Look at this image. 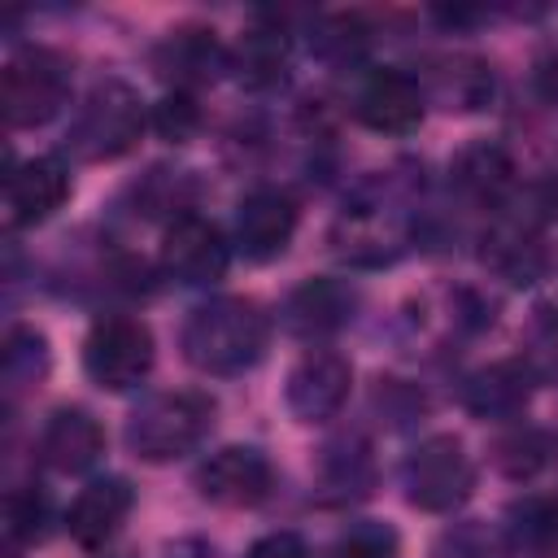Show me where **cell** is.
I'll return each instance as SVG.
<instances>
[{
	"label": "cell",
	"instance_id": "6da1fadb",
	"mask_svg": "<svg viewBox=\"0 0 558 558\" xmlns=\"http://www.w3.org/2000/svg\"><path fill=\"white\" fill-rule=\"evenodd\" d=\"M270 323L257 301L209 296L183 323V357L205 375H240L266 353Z\"/></svg>",
	"mask_w": 558,
	"mask_h": 558
},
{
	"label": "cell",
	"instance_id": "7a4b0ae2",
	"mask_svg": "<svg viewBox=\"0 0 558 558\" xmlns=\"http://www.w3.org/2000/svg\"><path fill=\"white\" fill-rule=\"evenodd\" d=\"M144 126H148V109L140 92L122 78H100L74 109L65 148L78 161H118L140 144Z\"/></svg>",
	"mask_w": 558,
	"mask_h": 558
},
{
	"label": "cell",
	"instance_id": "3957f363",
	"mask_svg": "<svg viewBox=\"0 0 558 558\" xmlns=\"http://www.w3.org/2000/svg\"><path fill=\"white\" fill-rule=\"evenodd\" d=\"M214 427V401L205 392H153L126 418V445L144 462H174L192 453Z\"/></svg>",
	"mask_w": 558,
	"mask_h": 558
},
{
	"label": "cell",
	"instance_id": "277c9868",
	"mask_svg": "<svg viewBox=\"0 0 558 558\" xmlns=\"http://www.w3.org/2000/svg\"><path fill=\"white\" fill-rule=\"evenodd\" d=\"M70 100V70L52 48H17L0 70V105L13 131L52 122Z\"/></svg>",
	"mask_w": 558,
	"mask_h": 558
},
{
	"label": "cell",
	"instance_id": "5b68a950",
	"mask_svg": "<svg viewBox=\"0 0 558 558\" xmlns=\"http://www.w3.org/2000/svg\"><path fill=\"white\" fill-rule=\"evenodd\" d=\"M401 488H405L410 506H418L427 514H449L471 497L475 462H471V453L462 449L458 436L436 432V436H427L410 449V458L401 466Z\"/></svg>",
	"mask_w": 558,
	"mask_h": 558
},
{
	"label": "cell",
	"instance_id": "8992f818",
	"mask_svg": "<svg viewBox=\"0 0 558 558\" xmlns=\"http://www.w3.org/2000/svg\"><path fill=\"white\" fill-rule=\"evenodd\" d=\"M83 371L105 392H126L153 371V331L144 318L105 314L83 340Z\"/></svg>",
	"mask_w": 558,
	"mask_h": 558
},
{
	"label": "cell",
	"instance_id": "52a82bcc",
	"mask_svg": "<svg viewBox=\"0 0 558 558\" xmlns=\"http://www.w3.org/2000/svg\"><path fill=\"white\" fill-rule=\"evenodd\" d=\"M270 484H275V471H270L266 453L253 445H227L196 466V493L222 510L262 506L270 497Z\"/></svg>",
	"mask_w": 558,
	"mask_h": 558
},
{
	"label": "cell",
	"instance_id": "ba28073f",
	"mask_svg": "<svg viewBox=\"0 0 558 558\" xmlns=\"http://www.w3.org/2000/svg\"><path fill=\"white\" fill-rule=\"evenodd\" d=\"M227 262H231L227 235L201 214H179L161 231V270L187 288L218 283L227 275Z\"/></svg>",
	"mask_w": 558,
	"mask_h": 558
},
{
	"label": "cell",
	"instance_id": "9c48e42d",
	"mask_svg": "<svg viewBox=\"0 0 558 558\" xmlns=\"http://www.w3.org/2000/svg\"><path fill=\"white\" fill-rule=\"evenodd\" d=\"M423 109H427L423 83L414 74L397 70V65L371 70L357 83V96H353L357 122L371 126V131H379V135H410L423 122Z\"/></svg>",
	"mask_w": 558,
	"mask_h": 558
},
{
	"label": "cell",
	"instance_id": "30bf717a",
	"mask_svg": "<svg viewBox=\"0 0 558 558\" xmlns=\"http://www.w3.org/2000/svg\"><path fill=\"white\" fill-rule=\"evenodd\" d=\"M353 388V366L349 357H340L336 349H310L283 384V401L301 423H327L331 414H340V405L349 401Z\"/></svg>",
	"mask_w": 558,
	"mask_h": 558
},
{
	"label": "cell",
	"instance_id": "8fae6325",
	"mask_svg": "<svg viewBox=\"0 0 558 558\" xmlns=\"http://www.w3.org/2000/svg\"><path fill=\"white\" fill-rule=\"evenodd\" d=\"M70 170L61 157H31L4 179V218L13 231L48 222L70 201Z\"/></svg>",
	"mask_w": 558,
	"mask_h": 558
},
{
	"label": "cell",
	"instance_id": "7c38bea8",
	"mask_svg": "<svg viewBox=\"0 0 558 558\" xmlns=\"http://www.w3.org/2000/svg\"><path fill=\"white\" fill-rule=\"evenodd\" d=\"M296 235V201L283 187H253L235 205V248L248 262L279 257Z\"/></svg>",
	"mask_w": 558,
	"mask_h": 558
},
{
	"label": "cell",
	"instance_id": "4fadbf2b",
	"mask_svg": "<svg viewBox=\"0 0 558 558\" xmlns=\"http://www.w3.org/2000/svg\"><path fill=\"white\" fill-rule=\"evenodd\" d=\"M131 506H135V493H131V484H126L122 475L92 480V484L78 488V497L70 501V510H65V532H70V541L83 545V549H105V545L118 536V527L126 523Z\"/></svg>",
	"mask_w": 558,
	"mask_h": 558
},
{
	"label": "cell",
	"instance_id": "5bb4252c",
	"mask_svg": "<svg viewBox=\"0 0 558 558\" xmlns=\"http://www.w3.org/2000/svg\"><path fill=\"white\" fill-rule=\"evenodd\" d=\"M105 453V427L78 410V405H65V410H52L44 432H39V462L57 475H83L87 466H96Z\"/></svg>",
	"mask_w": 558,
	"mask_h": 558
},
{
	"label": "cell",
	"instance_id": "9a60e30c",
	"mask_svg": "<svg viewBox=\"0 0 558 558\" xmlns=\"http://www.w3.org/2000/svg\"><path fill=\"white\" fill-rule=\"evenodd\" d=\"M536 392V371L523 357H501L480 366L462 384V405L475 418H514Z\"/></svg>",
	"mask_w": 558,
	"mask_h": 558
},
{
	"label": "cell",
	"instance_id": "2e32d148",
	"mask_svg": "<svg viewBox=\"0 0 558 558\" xmlns=\"http://www.w3.org/2000/svg\"><path fill=\"white\" fill-rule=\"evenodd\" d=\"M157 74L174 83V92H192L201 83H214L218 70L231 65V52H222V44L214 39V31L201 26H179L166 35V44L153 57Z\"/></svg>",
	"mask_w": 558,
	"mask_h": 558
},
{
	"label": "cell",
	"instance_id": "e0dca14e",
	"mask_svg": "<svg viewBox=\"0 0 558 558\" xmlns=\"http://www.w3.org/2000/svg\"><path fill=\"white\" fill-rule=\"evenodd\" d=\"M484 266L497 270L506 283H532L545 266V248L532 222L519 218H497L484 231Z\"/></svg>",
	"mask_w": 558,
	"mask_h": 558
},
{
	"label": "cell",
	"instance_id": "ac0fdd59",
	"mask_svg": "<svg viewBox=\"0 0 558 558\" xmlns=\"http://www.w3.org/2000/svg\"><path fill=\"white\" fill-rule=\"evenodd\" d=\"M231 70H235V78H240L244 87H253V92L275 87V83L283 78V70H288V35H283V26L257 17V22L240 35V44H235V52H231Z\"/></svg>",
	"mask_w": 558,
	"mask_h": 558
},
{
	"label": "cell",
	"instance_id": "d6986e66",
	"mask_svg": "<svg viewBox=\"0 0 558 558\" xmlns=\"http://www.w3.org/2000/svg\"><path fill=\"white\" fill-rule=\"evenodd\" d=\"M349 314H353V288H344L336 279H310L288 301V327L296 336H327V331L344 327Z\"/></svg>",
	"mask_w": 558,
	"mask_h": 558
},
{
	"label": "cell",
	"instance_id": "ffe728a7",
	"mask_svg": "<svg viewBox=\"0 0 558 558\" xmlns=\"http://www.w3.org/2000/svg\"><path fill=\"white\" fill-rule=\"evenodd\" d=\"M449 174H453V183H458L466 196L497 205V201L506 196L514 170H510V157H506L497 144H471V148L458 153V161H453Z\"/></svg>",
	"mask_w": 558,
	"mask_h": 558
},
{
	"label": "cell",
	"instance_id": "44dd1931",
	"mask_svg": "<svg viewBox=\"0 0 558 558\" xmlns=\"http://www.w3.org/2000/svg\"><path fill=\"white\" fill-rule=\"evenodd\" d=\"M432 558H510V536L484 519H462L436 536Z\"/></svg>",
	"mask_w": 558,
	"mask_h": 558
},
{
	"label": "cell",
	"instance_id": "7402d4cb",
	"mask_svg": "<svg viewBox=\"0 0 558 558\" xmlns=\"http://www.w3.org/2000/svg\"><path fill=\"white\" fill-rule=\"evenodd\" d=\"M48 375V340L35 327H13L4 340V388L17 397L22 388L39 384Z\"/></svg>",
	"mask_w": 558,
	"mask_h": 558
},
{
	"label": "cell",
	"instance_id": "603a6c76",
	"mask_svg": "<svg viewBox=\"0 0 558 558\" xmlns=\"http://www.w3.org/2000/svg\"><path fill=\"white\" fill-rule=\"evenodd\" d=\"M52 523V501L39 484H17L4 501V532L13 545H35L48 536Z\"/></svg>",
	"mask_w": 558,
	"mask_h": 558
},
{
	"label": "cell",
	"instance_id": "cb8c5ba5",
	"mask_svg": "<svg viewBox=\"0 0 558 558\" xmlns=\"http://www.w3.org/2000/svg\"><path fill=\"white\" fill-rule=\"evenodd\" d=\"M436 96L449 109H480L493 96V74L484 70V61L471 57H453L445 61V70L436 74Z\"/></svg>",
	"mask_w": 558,
	"mask_h": 558
},
{
	"label": "cell",
	"instance_id": "d4e9b609",
	"mask_svg": "<svg viewBox=\"0 0 558 558\" xmlns=\"http://www.w3.org/2000/svg\"><path fill=\"white\" fill-rule=\"evenodd\" d=\"M510 545H527V549H545L558 541V501L549 497H527L510 510Z\"/></svg>",
	"mask_w": 558,
	"mask_h": 558
},
{
	"label": "cell",
	"instance_id": "484cf974",
	"mask_svg": "<svg viewBox=\"0 0 558 558\" xmlns=\"http://www.w3.org/2000/svg\"><path fill=\"white\" fill-rule=\"evenodd\" d=\"M549 436L536 432V427H523V432H510L497 440V466L510 475V480H532L545 462H549Z\"/></svg>",
	"mask_w": 558,
	"mask_h": 558
},
{
	"label": "cell",
	"instance_id": "4316f807",
	"mask_svg": "<svg viewBox=\"0 0 558 558\" xmlns=\"http://www.w3.org/2000/svg\"><path fill=\"white\" fill-rule=\"evenodd\" d=\"M397 549H401V541H397V532L388 523L362 519V523H353V527H344L336 536L327 558H397Z\"/></svg>",
	"mask_w": 558,
	"mask_h": 558
},
{
	"label": "cell",
	"instance_id": "83f0119b",
	"mask_svg": "<svg viewBox=\"0 0 558 558\" xmlns=\"http://www.w3.org/2000/svg\"><path fill=\"white\" fill-rule=\"evenodd\" d=\"M148 126H153L161 140H170V144H187V140L196 135V126H201L196 96H192V92H166V96L153 105Z\"/></svg>",
	"mask_w": 558,
	"mask_h": 558
},
{
	"label": "cell",
	"instance_id": "f1b7e54d",
	"mask_svg": "<svg viewBox=\"0 0 558 558\" xmlns=\"http://www.w3.org/2000/svg\"><path fill=\"white\" fill-rule=\"evenodd\" d=\"M314 48H318L327 61H353V57L366 48V26H362L357 17H349V13H336V17H327V22L318 26Z\"/></svg>",
	"mask_w": 558,
	"mask_h": 558
},
{
	"label": "cell",
	"instance_id": "f546056e",
	"mask_svg": "<svg viewBox=\"0 0 558 558\" xmlns=\"http://www.w3.org/2000/svg\"><path fill=\"white\" fill-rule=\"evenodd\" d=\"M244 558H310V549L296 532H266L262 541H253Z\"/></svg>",
	"mask_w": 558,
	"mask_h": 558
}]
</instances>
